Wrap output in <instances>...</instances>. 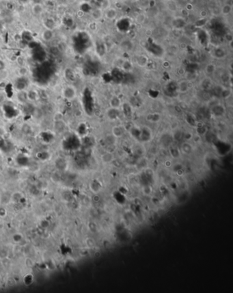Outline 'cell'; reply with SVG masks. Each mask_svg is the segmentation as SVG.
<instances>
[{"label": "cell", "mask_w": 233, "mask_h": 293, "mask_svg": "<svg viewBox=\"0 0 233 293\" xmlns=\"http://www.w3.org/2000/svg\"><path fill=\"white\" fill-rule=\"evenodd\" d=\"M62 95L67 101H73L77 97V91L74 86L70 85L67 86L62 89Z\"/></svg>", "instance_id": "1"}, {"label": "cell", "mask_w": 233, "mask_h": 293, "mask_svg": "<svg viewBox=\"0 0 233 293\" xmlns=\"http://www.w3.org/2000/svg\"><path fill=\"white\" fill-rule=\"evenodd\" d=\"M110 105H111L112 108H114V109H119L120 107L121 106L122 103L120 99H119V97L116 96H112V99H110Z\"/></svg>", "instance_id": "3"}, {"label": "cell", "mask_w": 233, "mask_h": 293, "mask_svg": "<svg viewBox=\"0 0 233 293\" xmlns=\"http://www.w3.org/2000/svg\"><path fill=\"white\" fill-rule=\"evenodd\" d=\"M42 38H43V40H44L49 41V40H51V39H52L53 34H52V32H51V30H47L44 31V32H43V34H42Z\"/></svg>", "instance_id": "6"}, {"label": "cell", "mask_w": 233, "mask_h": 293, "mask_svg": "<svg viewBox=\"0 0 233 293\" xmlns=\"http://www.w3.org/2000/svg\"><path fill=\"white\" fill-rule=\"evenodd\" d=\"M211 111L214 115L217 117H220L225 113V109H224V107L222 105L217 104L212 106Z\"/></svg>", "instance_id": "2"}, {"label": "cell", "mask_w": 233, "mask_h": 293, "mask_svg": "<svg viewBox=\"0 0 233 293\" xmlns=\"http://www.w3.org/2000/svg\"><path fill=\"white\" fill-rule=\"evenodd\" d=\"M27 99L28 101H35L38 98V94L35 92V90H30L27 92Z\"/></svg>", "instance_id": "7"}, {"label": "cell", "mask_w": 233, "mask_h": 293, "mask_svg": "<svg viewBox=\"0 0 233 293\" xmlns=\"http://www.w3.org/2000/svg\"><path fill=\"white\" fill-rule=\"evenodd\" d=\"M112 135L116 137H120L123 135V130L121 127L116 126L112 128Z\"/></svg>", "instance_id": "5"}, {"label": "cell", "mask_w": 233, "mask_h": 293, "mask_svg": "<svg viewBox=\"0 0 233 293\" xmlns=\"http://www.w3.org/2000/svg\"><path fill=\"white\" fill-rule=\"evenodd\" d=\"M189 89V86H188V84L185 81H182L178 84V90L179 92L185 93L187 92Z\"/></svg>", "instance_id": "4"}]
</instances>
